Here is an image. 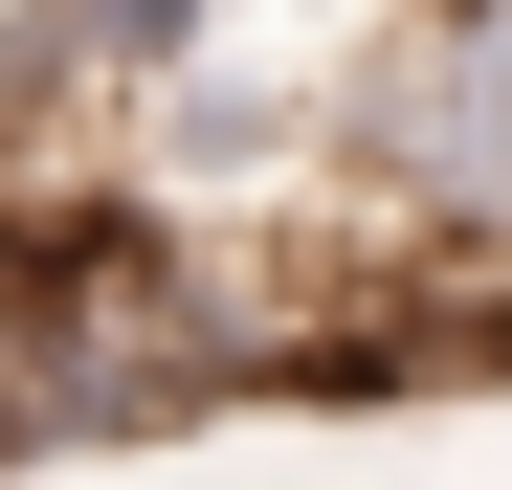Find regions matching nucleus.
<instances>
[{
  "mask_svg": "<svg viewBox=\"0 0 512 490\" xmlns=\"http://www.w3.org/2000/svg\"><path fill=\"white\" fill-rule=\"evenodd\" d=\"M334 156L379 223H512V0H401L334 90Z\"/></svg>",
  "mask_w": 512,
  "mask_h": 490,
  "instance_id": "nucleus-1",
  "label": "nucleus"
},
{
  "mask_svg": "<svg viewBox=\"0 0 512 490\" xmlns=\"http://www.w3.org/2000/svg\"><path fill=\"white\" fill-rule=\"evenodd\" d=\"M0 134H23V112H0ZM0 179H23V156H0Z\"/></svg>",
  "mask_w": 512,
  "mask_h": 490,
  "instance_id": "nucleus-2",
  "label": "nucleus"
}]
</instances>
